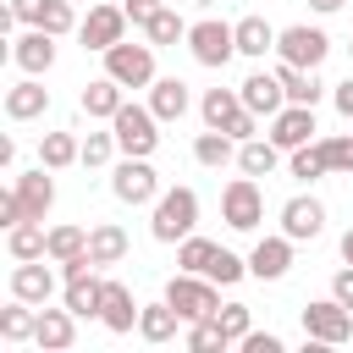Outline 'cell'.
<instances>
[{
	"mask_svg": "<svg viewBox=\"0 0 353 353\" xmlns=\"http://www.w3.org/2000/svg\"><path fill=\"white\" fill-rule=\"evenodd\" d=\"M193 226H199V193L193 188H165L154 199V221H149L154 243H182V237H193Z\"/></svg>",
	"mask_w": 353,
	"mask_h": 353,
	"instance_id": "obj_1",
	"label": "cell"
},
{
	"mask_svg": "<svg viewBox=\"0 0 353 353\" xmlns=\"http://www.w3.org/2000/svg\"><path fill=\"white\" fill-rule=\"evenodd\" d=\"M165 303L193 325V320H210V314L221 309V292H215V281H204L199 270H176V276L165 281Z\"/></svg>",
	"mask_w": 353,
	"mask_h": 353,
	"instance_id": "obj_2",
	"label": "cell"
},
{
	"mask_svg": "<svg viewBox=\"0 0 353 353\" xmlns=\"http://www.w3.org/2000/svg\"><path fill=\"white\" fill-rule=\"evenodd\" d=\"M221 221H226L232 232H254V226L265 221V188H259L248 171L221 188Z\"/></svg>",
	"mask_w": 353,
	"mask_h": 353,
	"instance_id": "obj_3",
	"label": "cell"
},
{
	"mask_svg": "<svg viewBox=\"0 0 353 353\" xmlns=\"http://www.w3.org/2000/svg\"><path fill=\"white\" fill-rule=\"evenodd\" d=\"M303 336L320 342V347H342V342L353 336V309L336 303V298H314V303H303Z\"/></svg>",
	"mask_w": 353,
	"mask_h": 353,
	"instance_id": "obj_4",
	"label": "cell"
},
{
	"mask_svg": "<svg viewBox=\"0 0 353 353\" xmlns=\"http://www.w3.org/2000/svg\"><path fill=\"white\" fill-rule=\"evenodd\" d=\"M188 50H193V61H199V66L221 72V66L237 55V28H232V22H215V17H204V22H193V28H188Z\"/></svg>",
	"mask_w": 353,
	"mask_h": 353,
	"instance_id": "obj_5",
	"label": "cell"
},
{
	"mask_svg": "<svg viewBox=\"0 0 353 353\" xmlns=\"http://www.w3.org/2000/svg\"><path fill=\"white\" fill-rule=\"evenodd\" d=\"M110 132H116L121 154H154V143H160V116H154L149 105H121V110L110 116Z\"/></svg>",
	"mask_w": 353,
	"mask_h": 353,
	"instance_id": "obj_6",
	"label": "cell"
},
{
	"mask_svg": "<svg viewBox=\"0 0 353 353\" xmlns=\"http://www.w3.org/2000/svg\"><path fill=\"white\" fill-rule=\"evenodd\" d=\"M276 55H281V61H292V66H303V72H314V66L331 55V39H325V28L292 22V28H281V33H276Z\"/></svg>",
	"mask_w": 353,
	"mask_h": 353,
	"instance_id": "obj_7",
	"label": "cell"
},
{
	"mask_svg": "<svg viewBox=\"0 0 353 353\" xmlns=\"http://www.w3.org/2000/svg\"><path fill=\"white\" fill-rule=\"evenodd\" d=\"M105 72L121 83V88H149L154 83V44H110L105 50Z\"/></svg>",
	"mask_w": 353,
	"mask_h": 353,
	"instance_id": "obj_8",
	"label": "cell"
},
{
	"mask_svg": "<svg viewBox=\"0 0 353 353\" xmlns=\"http://www.w3.org/2000/svg\"><path fill=\"white\" fill-rule=\"evenodd\" d=\"M110 193H116L121 204H154V199H160V176H154L149 154H127V160L110 171Z\"/></svg>",
	"mask_w": 353,
	"mask_h": 353,
	"instance_id": "obj_9",
	"label": "cell"
},
{
	"mask_svg": "<svg viewBox=\"0 0 353 353\" xmlns=\"http://www.w3.org/2000/svg\"><path fill=\"white\" fill-rule=\"evenodd\" d=\"M77 39H83V50H110V44H121L127 39V11L121 6H88V17L77 22Z\"/></svg>",
	"mask_w": 353,
	"mask_h": 353,
	"instance_id": "obj_10",
	"label": "cell"
},
{
	"mask_svg": "<svg viewBox=\"0 0 353 353\" xmlns=\"http://www.w3.org/2000/svg\"><path fill=\"white\" fill-rule=\"evenodd\" d=\"M314 132H320V127H314V105H281V110L270 116V143L287 149V154L303 149V143H314Z\"/></svg>",
	"mask_w": 353,
	"mask_h": 353,
	"instance_id": "obj_11",
	"label": "cell"
},
{
	"mask_svg": "<svg viewBox=\"0 0 353 353\" xmlns=\"http://www.w3.org/2000/svg\"><path fill=\"white\" fill-rule=\"evenodd\" d=\"M11 11H17V22H22V28H44V33H55V39L77 28L72 0H11Z\"/></svg>",
	"mask_w": 353,
	"mask_h": 353,
	"instance_id": "obj_12",
	"label": "cell"
},
{
	"mask_svg": "<svg viewBox=\"0 0 353 353\" xmlns=\"http://www.w3.org/2000/svg\"><path fill=\"white\" fill-rule=\"evenodd\" d=\"M11 193H17V204H22V215H28V221H44V215H50V204H55V176H50V165L22 171V176L11 182Z\"/></svg>",
	"mask_w": 353,
	"mask_h": 353,
	"instance_id": "obj_13",
	"label": "cell"
},
{
	"mask_svg": "<svg viewBox=\"0 0 353 353\" xmlns=\"http://www.w3.org/2000/svg\"><path fill=\"white\" fill-rule=\"evenodd\" d=\"M281 232H287L292 243L320 237V232H325V204H320V199H309V193L287 199V204H281Z\"/></svg>",
	"mask_w": 353,
	"mask_h": 353,
	"instance_id": "obj_14",
	"label": "cell"
},
{
	"mask_svg": "<svg viewBox=\"0 0 353 353\" xmlns=\"http://www.w3.org/2000/svg\"><path fill=\"white\" fill-rule=\"evenodd\" d=\"M237 94H243V105L254 110V116H276L281 105H292L287 99V88H281V77L276 72H248L243 83H237Z\"/></svg>",
	"mask_w": 353,
	"mask_h": 353,
	"instance_id": "obj_15",
	"label": "cell"
},
{
	"mask_svg": "<svg viewBox=\"0 0 353 353\" xmlns=\"http://www.w3.org/2000/svg\"><path fill=\"white\" fill-rule=\"evenodd\" d=\"M292 270V237L281 232V237H259L254 243V254H248V276H259V281H281Z\"/></svg>",
	"mask_w": 353,
	"mask_h": 353,
	"instance_id": "obj_16",
	"label": "cell"
},
{
	"mask_svg": "<svg viewBox=\"0 0 353 353\" xmlns=\"http://www.w3.org/2000/svg\"><path fill=\"white\" fill-rule=\"evenodd\" d=\"M11 61H17L22 72L44 77V72L55 66V33H44V28H28L22 39H11Z\"/></svg>",
	"mask_w": 353,
	"mask_h": 353,
	"instance_id": "obj_17",
	"label": "cell"
},
{
	"mask_svg": "<svg viewBox=\"0 0 353 353\" xmlns=\"http://www.w3.org/2000/svg\"><path fill=\"white\" fill-rule=\"evenodd\" d=\"M50 292H55L50 265H44V259H17V270H11V298H22V303H50Z\"/></svg>",
	"mask_w": 353,
	"mask_h": 353,
	"instance_id": "obj_18",
	"label": "cell"
},
{
	"mask_svg": "<svg viewBox=\"0 0 353 353\" xmlns=\"http://www.w3.org/2000/svg\"><path fill=\"white\" fill-rule=\"evenodd\" d=\"M44 110H50V88H44L33 72L6 88V116H11V121H33V116H44Z\"/></svg>",
	"mask_w": 353,
	"mask_h": 353,
	"instance_id": "obj_19",
	"label": "cell"
},
{
	"mask_svg": "<svg viewBox=\"0 0 353 353\" xmlns=\"http://www.w3.org/2000/svg\"><path fill=\"white\" fill-rule=\"evenodd\" d=\"M188 105H193V94H188L182 77H154V83H149V110H154L160 121H182Z\"/></svg>",
	"mask_w": 353,
	"mask_h": 353,
	"instance_id": "obj_20",
	"label": "cell"
},
{
	"mask_svg": "<svg viewBox=\"0 0 353 353\" xmlns=\"http://www.w3.org/2000/svg\"><path fill=\"white\" fill-rule=\"evenodd\" d=\"M77 105H83V116H94V121H110V116H116L127 99H121V83L105 72V77H94V83L77 94Z\"/></svg>",
	"mask_w": 353,
	"mask_h": 353,
	"instance_id": "obj_21",
	"label": "cell"
},
{
	"mask_svg": "<svg viewBox=\"0 0 353 353\" xmlns=\"http://www.w3.org/2000/svg\"><path fill=\"white\" fill-rule=\"evenodd\" d=\"M99 320H105V331H132L138 325V303H132V292L121 287V281H105V298H99Z\"/></svg>",
	"mask_w": 353,
	"mask_h": 353,
	"instance_id": "obj_22",
	"label": "cell"
},
{
	"mask_svg": "<svg viewBox=\"0 0 353 353\" xmlns=\"http://www.w3.org/2000/svg\"><path fill=\"white\" fill-rule=\"evenodd\" d=\"M33 342L50 347V353L72 347V342H77V314H72V309H39V331H33Z\"/></svg>",
	"mask_w": 353,
	"mask_h": 353,
	"instance_id": "obj_23",
	"label": "cell"
},
{
	"mask_svg": "<svg viewBox=\"0 0 353 353\" xmlns=\"http://www.w3.org/2000/svg\"><path fill=\"white\" fill-rule=\"evenodd\" d=\"M88 259H94V265H121V259H127V232H121L116 221L88 226Z\"/></svg>",
	"mask_w": 353,
	"mask_h": 353,
	"instance_id": "obj_24",
	"label": "cell"
},
{
	"mask_svg": "<svg viewBox=\"0 0 353 353\" xmlns=\"http://www.w3.org/2000/svg\"><path fill=\"white\" fill-rule=\"evenodd\" d=\"M232 28H237V55H254V61H265V55L276 50V28H270L265 17H237Z\"/></svg>",
	"mask_w": 353,
	"mask_h": 353,
	"instance_id": "obj_25",
	"label": "cell"
},
{
	"mask_svg": "<svg viewBox=\"0 0 353 353\" xmlns=\"http://www.w3.org/2000/svg\"><path fill=\"white\" fill-rule=\"evenodd\" d=\"M276 77H281V88H287L292 105H320V94H325V83H320L314 72L292 66V61H276Z\"/></svg>",
	"mask_w": 353,
	"mask_h": 353,
	"instance_id": "obj_26",
	"label": "cell"
},
{
	"mask_svg": "<svg viewBox=\"0 0 353 353\" xmlns=\"http://www.w3.org/2000/svg\"><path fill=\"white\" fill-rule=\"evenodd\" d=\"M237 110H243V94H237V88H204V99H199L204 127H221V132L237 121Z\"/></svg>",
	"mask_w": 353,
	"mask_h": 353,
	"instance_id": "obj_27",
	"label": "cell"
},
{
	"mask_svg": "<svg viewBox=\"0 0 353 353\" xmlns=\"http://www.w3.org/2000/svg\"><path fill=\"white\" fill-rule=\"evenodd\" d=\"M176 325H188V320H182L171 303H143V309H138V336H143V342H171Z\"/></svg>",
	"mask_w": 353,
	"mask_h": 353,
	"instance_id": "obj_28",
	"label": "cell"
},
{
	"mask_svg": "<svg viewBox=\"0 0 353 353\" xmlns=\"http://www.w3.org/2000/svg\"><path fill=\"white\" fill-rule=\"evenodd\" d=\"M39 165H50V171L83 165V143H77L72 132H44V138H39Z\"/></svg>",
	"mask_w": 353,
	"mask_h": 353,
	"instance_id": "obj_29",
	"label": "cell"
},
{
	"mask_svg": "<svg viewBox=\"0 0 353 353\" xmlns=\"http://www.w3.org/2000/svg\"><path fill=\"white\" fill-rule=\"evenodd\" d=\"M6 248H11V259H44L50 254V232L39 221H17L6 232Z\"/></svg>",
	"mask_w": 353,
	"mask_h": 353,
	"instance_id": "obj_30",
	"label": "cell"
},
{
	"mask_svg": "<svg viewBox=\"0 0 353 353\" xmlns=\"http://www.w3.org/2000/svg\"><path fill=\"white\" fill-rule=\"evenodd\" d=\"M193 160H199V165H226V160H237V138L221 132V127H204V132L193 138Z\"/></svg>",
	"mask_w": 353,
	"mask_h": 353,
	"instance_id": "obj_31",
	"label": "cell"
},
{
	"mask_svg": "<svg viewBox=\"0 0 353 353\" xmlns=\"http://www.w3.org/2000/svg\"><path fill=\"white\" fill-rule=\"evenodd\" d=\"M276 160H281V149H276L270 138H259V132L237 143V165H243L248 176H270V171H276Z\"/></svg>",
	"mask_w": 353,
	"mask_h": 353,
	"instance_id": "obj_32",
	"label": "cell"
},
{
	"mask_svg": "<svg viewBox=\"0 0 353 353\" xmlns=\"http://www.w3.org/2000/svg\"><path fill=\"white\" fill-rule=\"evenodd\" d=\"M99 298H105V281L88 270V276H72L66 281V309L77 314V320H88V314H99Z\"/></svg>",
	"mask_w": 353,
	"mask_h": 353,
	"instance_id": "obj_33",
	"label": "cell"
},
{
	"mask_svg": "<svg viewBox=\"0 0 353 353\" xmlns=\"http://www.w3.org/2000/svg\"><path fill=\"white\" fill-rule=\"evenodd\" d=\"M33 331H39V309L11 298V309H0V336L6 342H33Z\"/></svg>",
	"mask_w": 353,
	"mask_h": 353,
	"instance_id": "obj_34",
	"label": "cell"
},
{
	"mask_svg": "<svg viewBox=\"0 0 353 353\" xmlns=\"http://www.w3.org/2000/svg\"><path fill=\"white\" fill-rule=\"evenodd\" d=\"M143 33H149V44L160 50V44H176V39H188V22H182V17L171 11V6H160V11H154V17L143 22Z\"/></svg>",
	"mask_w": 353,
	"mask_h": 353,
	"instance_id": "obj_35",
	"label": "cell"
},
{
	"mask_svg": "<svg viewBox=\"0 0 353 353\" xmlns=\"http://www.w3.org/2000/svg\"><path fill=\"white\" fill-rule=\"evenodd\" d=\"M77 254H88V232L83 226H50V259L61 265V259H77Z\"/></svg>",
	"mask_w": 353,
	"mask_h": 353,
	"instance_id": "obj_36",
	"label": "cell"
},
{
	"mask_svg": "<svg viewBox=\"0 0 353 353\" xmlns=\"http://www.w3.org/2000/svg\"><path fill=\"white\" fill-rule=\"evenodd\" d=\"M215 248H221V243H210V237H182V243H176V265L204 276V270H210V259H215Z\"/></svg>",
	"mask_w": 353,
	"mask_h": 353,
	"instance_id": "obj_37",
	"label": "cell"
},
{
	"mask_svg": "<svg viewBox=\"0 0 353 353\" xmlns=\"http://www.w3.org/2000/svg\"><path fill=\"white\" fill-rule=\"evenodd\" d=\"M116 149H121V143H116V132H88V138H83V165H88V171H99V165H110V160H116Z\"/></svg>",
	"mask_w": 353,
	"mask_h": 353,
	"instance_id": "obj_38",
	"label": "cell"
},
{
	"mask_svg": "<svg viewBox=\"0 0 353 353\" xmlns=\"http://www.w3.org/2000/svg\"><path fill=\"white\" fill-rule=\"evenodd\" d=\"M331 165H325V154H320V143H303V149H292V176L298 182H320Z\"/></svg>",
	"mask_w": 353,
	"mask_h": 353,
	"instance_id": "obj_39",
	"label": "cell"
},
{
	"mask_svg": "<svg viewBox=\"0 0 353 353\" xmlns=\"http://www.w3.org/2000/svg\"><path fill=\"white\" fill-rule=\"evenodd\" d=\"M210 281H221V287H232V281H243L248 276V259H237L232 248H215V259H210V270H204Z\"/></svg>",
	"mask_w": 353,
	"mask_h": 353,
	"instance_id": "obj_40",
	"label": "cell"
},
{
	"mask_svg": "<svg viewBox=\"0 0 353 353\" xmlns=\"http://www.w3.org/2000/svg\"><path fill=\"white\" fill-rule=\"evenodd\" d=\"M188 347H193V353H215V347H226L221 320H215V314H210V320H193V325H188Z\"/></svg>",
	"mask_w": 353,
	"mask_h": 353,
	"instance_id": "obj_41",
	"label": "cell"
},
{
	"mask_svg": "<svg viewBox=\"0 0 353 353\" xmlns=\"http://www.w3.org/2000/svg\"><path fill=\"white\" fill-rule=\"evenodd\" d=\"M320 154H325L331 171H347V176H353V132H331V138H320Z\"/></svg>",
	"mask_w": 353,
	"mask_h": 353,
	"instance_id": "obj_42",
	"label": "cell"
},
{
	"mask_svg": "<svg viewBox=\"0 0 353 353\" xmlns=\"http://www.w3.org/2000/svg\"><path fill=\"white\" fill-rule=\"evenodd\" d=\"M215 320H221V331H226V342H243L254 325H248V303H221L215 309Z\"/></svg>",
	"mask_w": 353,
	"mask_h": 353,
	"instance_id": "obj_43",
	"label": "cell"
},
{
	"mask_svg": "<svg viewBox=\"0 0 353 353\" xmlns=\"http://www.w3.org/2000/svg\"><path fill=\"white\" fill-rule=\"evenodd\" d=\"M237 347H243V353H281V336H276V331H248Z\"/></svg>",
	"mask_w": 353,
	"mask_h": 353,
	"instance_id": "obj_44",
	"label": "cell"
},
{
	"mask_svg": "<svg viewBox=\"0 0 353 353\" xmlns=\"http://www.w3.org/2000/svg\"><path fill=\"white\" fill-rule=\"evenodd\" d=\"M160 6H165V0H121V11H127V22H132V28H143Z\"/></svg>",
	"mask_w": 353,
	"mask_h": 353,
	"instance_id": "obj_45",
	"label": "cell"
},
{
	"mask_svg": "<svg viewBox=\"0 0 353 353\" xmlns=\"http://www.w3.org/2000/svg\"><path fill=\"white\" fill-rule=\"evenodd\" d=\"M331 298H336V303H347V309H353V265H342V270H336V276H331Z\"/></svg>",
	"mask_w": 353,
	"mask_h": 353,
	"instance_id": "obj_46",
	"label": "cell"
},
{
	"mask_svg": "<svg viewBox=\"0 0 353 353\" xmlns=\"http://www.w3.org/2000/svg\"><path fill=\"white\" fill-rule=\"evenodd\" d=\"M331 105H336V110H342V116L353 121V72H347V77H342V83L331 88Z\"/></svg>",
	"mask_w": 353,
	"mask_h": 353,
	"instance_id": "obj_47",
	"label": "cell"
},
{
	"mask_svg": "<svg viewBox=\"0 0 353 353\" xmlns=\"http://www.w3.org/2000/svg\"><path fill=\"white\" fill-rule=\"evenodd\" d=\"M309 6H314V11H320V17H331V11H342V6H347V0H309Z\"/></svg>",
	"mask_w": 353,
	"mask_h": 353,
	"instance_id": "obj_48",
	"label": "cell"
},
{
	"mask_svg": "<svg viewBox=\"0 0 353 353\" xmlns=\"http://www.w3.org/2000/svg\"><path fill=\"white\" fill-rule=\"evenodd\" d=\"M342 259H347V265H353V226H347V232H342Z\"/></svg>",
	"mask_w": 353,
	"mask_h": 353,
	"instance_id": "obj_49",
	"label": "cell"
},
{
	"mask_svg": "<svg viewBox=\"0 0 353 353\" xmlns=\"http://www.w3.org/2000/svg\"><path fill=\"white\" fill-rule=\"evenodd\" d=\"M193 6H215V0H193Z\"/></svg>",
	"mask_w": 353,
	"mask_h": 353,
	"instance_id": "obj_50",
	"label": "cell"
},
{
	"mask_svg": "<svg viewBox=\"0 0 353 353\" xmlns=\"http://www.w3.org/2000/svg\"><path fill=\"white\" fill-rule=\"evenodd\" d=\"M347 50H353V44H347Z\"/></svg>",
	"mask_w": 353,
	"mask_h": 353,
	"instance_id": "obj_51",
	"label": "cell"
},
{
	"mask_svg": "<svg viewBox=\"0 0 353 353\" xmlns=\"http://www.w3.org/2000/svg\"><path fill=\"white\" fill-rule=\"evenodd\" d=\"M72 6H77V0H72Z\"/></svg>",
	"mask_w": 353,
	"mask_h": 353,
	"instance_id": "obj_52",
	"label": "cell"
}]
</instances>
